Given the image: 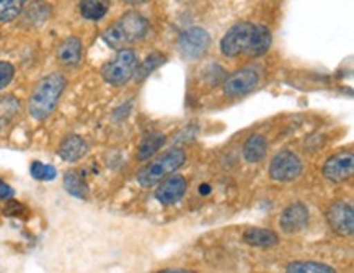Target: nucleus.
Wrapping results in <instances>:
<instances>
[{"label":"nucleus","mask_w":354,"mask_h":273,"mask_svg":"<svg viewBox=\"0 0 354 273\" xmlns=\"http://www.w3.org/2000/svg\"><path fill=\"white\" fill-rule=\"evenodd\" d=\"M271 31L265 25L242 24L234 25L221 39V51L227 58H260L271 48Z\"/></svg>","instance_id":"obj_1"},{"label":"nucleus","mask_w":354,"mask_h":273,"mask_svg":"<svg viewBox=\"0 0 354 273\" xmlns=\"http://www.w3.org/2000/svg\"><path fill=\"white\" fill-rule=\"evenodd\" d=\"M67 79L61 72H53L38 80L35 89L31 90L28 98V112L35 120H44L57 107L59 98L64 92Z\"/></svg>","instance_id":"obj_2"},{"label":"nucleus","mask_w":354,"mask_h":273,"mask_svg":"<svg viewBox=\"0 0 354 273\" xmlns=\"http://www.w3.org/2000/svg\"><path fill=\"white\" fill-rule=\"evenodd\" d=\"M149 31V21L138 12H126L103 31L102 38L111 49L121 51L128 44L142 39Z\"/></svg>","instance_id":"obj_3"},{"label":"nucleus","mask_w":354,"mask_h":273,"mask_svg":"<svg viewBox=\"0 0 354 273\" xmlns=\"http://www.w3.org/2000/svg\"><path fill=\"white\" fill-rule=\"evenodd\" d=\"M186 161V152L180 148H171L162 156L153 159L147 166L142 167L138 172V182L144 188H151V186L160 184L163 179H167L170 174H174L183 166Z\"/></svg>","instance_id":"obj_4"},{"label":"nucleus","mask_w":354,"mask_h":273,"mask_svg":"<svg viewBox=\"0 0 354 273\" xmlns=\"http://www.w3.org/2000/svg\"><path fill=\"white\" fill-rule=\"evenodd\" d=\"M138 69V56L134 49H121L116 56L102 67V77L106 84L121 87L133 79Z\"/></svg>","instance_id":"obj_5"},{"label":"nucleus","mask_w":354,"mask_h":273,"mask_svg":"<svg viewBox=\"0 0 354 273\" xmlns=\"http://www.w3.org/2000/svg\"><path fill=\"white\" fill-rule=\"evenodd\" d=\"M211 46V35L201 26H189L178 36L176 48L178 53L188 61H196L206 54Z\"/></svg>","instance_id":"obj_6"},{"label":"nucleus","mask_w":354,"mask_h":273,"mask_svg":"<svg viewBox=\"0 0 354 273\" xmlns=\"http://www.w3.org/2000/svg\"><path fill=\"white\" fill-rule=\"evenodd\" d=\"M301 174L302 162L294 152L281 151L270 164V177L276 182H292Z\"/></svg>","instance_id":"obj_7"},{"label":"nucleus","mask_w":354,"mask_h":273,"mask_svg":"<svg viewBox=\"0 0 354 273\" xmlns=\"http://www.w3.org/2000/svg\"><path fill=\"white\" fill-rule=\"evenodd\" d=\"M258 82H260V74L255 67H243L224 80V94L229 97H242V95L252 92Z\"/></svg>","instance_id":"obj_8"},{"label":"nucleus","mask_w":354,"mask_h":273,"mask_svg":"<svg viewBox=\"0 0 354 273\" xmlns=\"http://www.w3.org/2000/svg\"><path fill=\"white\" fill-rule=\"evenodd\" d=\"M354 172V156L353 152H339L335 154L326 159L324 164V169H322V174H324L325 179L330 182H335V184H339V182H344L351 179Z\"/></svg>","instance_id":"obj_9"},{"label":"nucleus","mask_w":354,"mask_h":273,"mask_svg":"<svg viewBox=\"0 0 354 273\" xmlns=\"http://www.w3.org/2000/svg\"><path fill=\"white\" fill-rule=\"evenodd\" d=\"M326 221L337 234L351 236L354 231L353 206L346 202H335L326 211Z\"/></svg>","instance_id":"obj_10"},{"label":"nucleus","mask_w":354,"mask_h":273,"mask_svg":"<svg viewBox=\"0 0 354 273\" xmlns=\"http://www.w3.org/2000/svg\"><path fill=\"white\" fill-rule=\"evenodd\" d=\"M308 224V208L301 202L290 203L279 216V226L286 234L301 233Z\"/></svg>","instance_id":"obj_11"},{"label":"nucleus","mask_w":354,"mask_h":273,"mask_svg":"<svg viewBox=\"0 0 354 273\" xmlns=\"http://www.w3.org/2000/svg\"><path fill=\"white\" fill-rule=\"evenodd\" d=\"M186 186H188V182L183 175H171L157 186L156 198L162 204H175L185 197Z\"/></svg>","instance_id":"obj_12"},{"label":"nucleus","mask_w":354,"mask_h":273,"mask_svg":"<svg viewBox=\"0 0 354 273\" xmlns=\"http://www.w3.org/2000/svg\"><path fill=\"white\" fill-rule=\"evenodd\" d=\"M88 151L85 139L79 134H69L59 144V157L66 162H77Z\"/></svg>","instance_id":"obj_13"},{"label":"nucleus","mask_w":354,"mask_h":273,"mask_svg":"<svg viewBox=\"0 0 354 273\" xmlns=\"http://www.w3.org/2000/svg\"><path fill=\"white\" fill-rule=\"evenodd\" d=\"M82 59V41L71 36L62 41L57 48V61L62 66H77Z\"/></svg>","instance_id":"obj_14"},{"label":"nucleus","mask_w":354,"mask_h":273,"mask_svg":"<svg viewBox=\"0 0 354 273\" xmlns=\"http://www.w3.org/2000/svg\"><path fill=\"white\" fill-rule=\"evenodd\" d=\"M243 243L252 247H273L279 243L278 234L266 227H248L243 233Z\"/></svg>","instance_id":"obj_15"},{"label":"nucleus","mask_w":354,"mask_h":273,"mask_svg":"<svg viewBox=\"0 0 354 273\" xmlns=\"http://www.w3.org/2000/svg\"><path fill=\"white\" fill-rule=\"evenodd\" d=\"M268 151L266 138L263 134H252L243 144V157L250 164H257L265 159Z\"/></svg>","instance_id":"obj_16"},{"label":"nucleus","mask_w":354,"mask_h":273,"mask_svg":"<svg viewBox=\"0 0 354 273\" xmlns=\"http://www.w3.org/2000/svg\"><path fill=\"white\" fill-rule=\"evenodd\" d=\"M64 188L67 193L79 200H87L90 195L87 182L75 170H69L64 174Z\"/></svg>","instance_id":"obj_17"},{"label":"nucleus","mask_w":354,"mask_h":273,"mask_svg":"<svg viewBox=\"0 0 354 273\" xmlns=\"http://www.w3.org/2000/svg\"><path fill=\"white\" fill-rule=\"evenodd\" d=\"M165 141L167 138L163 133H158V131H156V133H149L142 141H140L139 149H138V157L140 161H147V159H151L153 154H156L158 149L165 144Z\"/></svg>","instance_id":"obj_18"},{"label":"nucleus","mask_w":354,"mask_h":273,"mask_svg":"<svg viewBox=\"0 0 354 273\" xmlns=\"http://www.w3.org/2000/svg\"><path fill=\"white\" fill-rule=\"evenodd\" d=\"M79 10L84 18L97 21L106 15L110 6H108V2H102V0H85V2L79 3Z\"/></svg>","instance_id":"obj_19"},{"label":"nucleus","mask_w":354,"mask_h":273,"mask_svg":"<svg viewBox=\"0 0 354 273\" xmlns=\"http://www.w3.org/2000/svg\"><path fill=\"white\" fill-rule=\"evenodd\" d=\"M167 58L165 54H160V53H151L147 58L144 59V62L140 66H138V69H136V80L138 82H142L147 79L149 76L152 74L153 71L157 69V67H160L162 64H165Z\"/></svg>","instance_id":"obj_20"},{"label":"nucleus","mask_w":354,"mask_h":273,"mask_svg":"<svg viewBox=\"0 0 354 273\" xmlns=\"http://www.w3.org/2000/svg\"><path fill=\"white\" fill-rule=\"evenodd\" d=\"M286 273H337L335 268H331L326 263L320 262H290L286 267Z\"/></svg>","instance_id":"obj_21"},{"label":"nucleus","mask_w":354,"mask_h":273,"mask_svg":"<svg viewBox=\"0 0 354 273\" xmlns=\"http://www.w3.org/2000/svg\"><path fill=\"white\" fill-rule=\"evenodd\" d=\"M30 172H31V177H33L35 180H39V182H49V180H54L57 177L56 167L49 166V164H43L39 161H35L33 164H31Z\"/></svg>","instance_id":"obj_22"},{"label":"nucleus","mask_w":354,"mask_h":273,"mask_svg":"<svg viewBox=\"0 0 354 273\" xmlns=\"http://www.w3.org/2000/svg\"><path fill=\"white\" fill-rule=\"evenodd\" d=\"M21 0H0V21H10L21 13Z\"/></svg>","instance_id":"obj_23"},{"label":"nucleus","mask_w":354,"mask_h":273,"mask_svg":"<svg viewBox=\"0 0 354 273\" xmlns=\"http://www.w3.org/2000/svg\"><path fill=\"white\" fill-rule=\"evenodd\" d=\"M15 77V67L10 62L0 61V90H3Z\"/></svg>","instance_id":"obj_24"},{"label":"nucleus","mask_w":354,"mask_h":273,"mask_svg":"<svg viewBox=\"0 0 354 273\" xmlns=\"http://www.w3.org/2000/svg\"><path fill=\"white\" fill-rule=\"evenodd\" d=\"M0 209H2L3 215L7 216H20L21 213H25L24 204H20L15 200H6V202H0Z\"/></svg>","instance_id":"obj_25"},{"label":"nucleus","mask_w":354,"mask_h":273,"mask_svg":"<svg viewBox=\"0 0 354 273\" xmlns=\"http://www.w3.org/2000/svg\"><path fill=\"white\" fill-rule=\"evenodd\" d=\"M13 198V190L12 186L0 179V202H6V200Z\"/></svg>","instance_id":"obj_26"},{"label":"nucleus","mask_w":354,"mask_h":273,"mask_svg":"<svg viewBox=\"0 0 354 273\" xmlns=\"http://www.w3.org/2000/svg\"><path fill=\"white\" fill-rule=\"evenodd\" d=\"M157 273H196V272L186 270V268H167V270H160Z\"/></svg>","instance_id":"obj_27"}]
</instances>
